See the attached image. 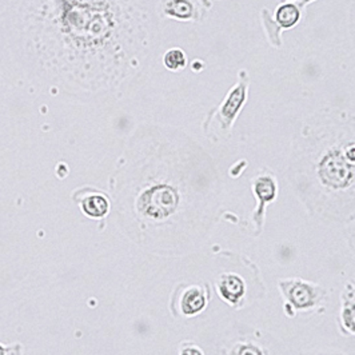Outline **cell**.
Returning a JSON list of instances; mask_svg holds the SVG:
<instances>
[{
    "instance_id": "6da1fadb",
    "label": "cell",
    "mask_w": 355,
    "mask_h": 355,
    "mask_svg": "<svg viewBox=\"0 0 355 355\" xmlns=\"http://www.w3.org/2000/svg\"><path fill=\"white\" fill-rule=\"evenodd\" d=\"M288 179L310 213L355 220V115L337 110L310 116L293 143Z\"/></svg>"
},
{
    "instance_id": "7a4b0ae2",
    "label": "cell",
    "mask_w": 355,
    "mask_h": 355,
    "mask_svg": "<svg viewBox=\"0 0 355 355\" xmlns=\"http://www.w3.org/2000/svg\"><path fill=\"white\" fill-rule=\"evenodd\" d=\"M249 89V73L246 70H241L238 72L236 83L229 89L223 102L209 114L203 128L207 130L211 125H218L216 137H222L223 139H226L230 135L232 125L248 102Z\"/></svg>"
},
{
    "instance_id": "3957f363",
    "label": "cell",
    "mask_w": 355,
    "mask_h": 355,
    "mask_svg": "<svg viewBox=\"0 0 355 355\" xmlns=\"http://www.w3.org/2000/svg\"><path fill=\"white\" fill-rule=\"evenodd\" d=\"M279 290L284 295L286 306H290V311H313L320 307L326 298V290L320 284H311L303 279H282L279 281Z\"/></svg>"
},
{
    "instance_id": "277c9868",
    "label": "cell",
    "mask_w": 355,
    "mask_h": 355,
    "mask_svg": "<svg viewBox=\"0 0 355 355\" xmlns=\"http://www.w3.org/2000/svg\"><path fill=\"white\" fill-rule=\"evenodd\" d=\"M310 1L313 0H302L298 4L284 3L277 8L274 19L267 17L266 12L263 11L262 14L263 26L266 30L267 37L272 46L275 47L281 46V30H288L295 27L302 17L303 7L307 6Z\"/></svg>"
},
{
    "instance_id": "5b68a950",
    "label": "cell",
    "mask_w": 355,
    "mask_h": 355,
    "mask_svg": "<svg viewBox=\"0 0 355 355\" xmlns=\"http://www.w3.org/2000/svg\"><path fill=\"white\" fill-rule=\"evenodd\" d=\"M251 190L257 198V207L252 213V220L261 232L265 223L267 205L272 203L278 196L277 178L271 171H262L251 179Z\"/></svg>"
},
{
    "instance_id": "8992f818",
    "label": "cell",
    "mask_w": 355,
    "mask_h": 355,
    "mask_svg": "<svg viewBox=\"0 0 355 355\" xmlns=\"http://www.w3.org/2000/svg\"><path fill=\"white\" fill-rule=\"evenodd\" d=\"M175 303H178V310L186 315L193 317L202 313L210 301V290L209 286L200 284H191L186 286L182 291H179L175 297Z\"/></svg>"
},
{
    "instance_id": "52a82bcc",
    "label": "cell",
    "mask_w": 355,
    "mask_h": 355,
    "mask_svg": "<svg viewBox=\"0 0 355 355\" xmlns=\"http://www.w3.org/2000/svg\"><path fill=\"white\" fill-rule=\"evenodd\" d=\"M216 288L220 298L231 306L236 307L246 294V284L243 278L235 272H223L216 281Z\"/></svg>"
},
{
    "instance_id": "ba28073f",
    "label": "cell",
    "mask_w": 355,
    "mask_h": 355,
    "mask_svg": "<svg viewBox=\"0 0 355 355\" xmlns=\"http://www.w3.org/2000/svg\"><path fill=\"white\" fill-rule=\"evenodd\" d=\"M340 324L345 333L355 336V282L350 281L346 284V290L342 295L340 307Z\"/></svg>"
},
{
    "instance_id": "9c48e42d",
    "label": "cell",
    "mask_w": 355,
    "mask_h": 355,
    "mask_svg": "<svg viewBox=\"0 0 355 355\" xmlns=\"http://www.w3.org/2000/svg\"><path fill=\"white\" fill-rule=\"evenodd\" d=\"M196 7L190 0H170L166 6V14L171 18L187 20L196 18Z\"/></svg>"
},
{
    "instance_id": "30bf717a",
    "label": "cell",
    "mask_w": 355,
    "mask_h": 355,
    "mask_svg": "<svg viewBox=\"0 0 355 355\" xmlns=\"http://www.w3.org/2000/svg\"><path fill=\"white\" fill-rule=\"evenodd\" d=\"M83 211L91 218H102L108 213V200L105 196H87L82 203Z\"/></svg>"
},
{
    "instance_id": "8fae6325",
    "label": "cell",
    "mask_w": 355,
    "mask_h": 355,
    "mask_svg": "<svg viewBox=\"0 0 355 355\" xmlns=\"http://www.w3.org/2000/svg\"><path fill=\"white\" fill-rule=\"evenodd\" d=\"M163 63L170 71H179L186 67L187 58H186V53H183L180 49H171L164 53Z\"/></svg>"
},
{
    "instance_id": "7c38bea8",
    "label": "cell",
    "mask_w": 355,
    "mask_h": 355,
    "mask_svg": "<svg viewBox=\"0 0 355 355\" xmlns=\"http://www.w3.org/2000/svg\"><path fill=\"white\" fill-rule=\"evenodd\" d=\"M235 355H263L262 350L255 345H241Z\"/></svg>"
},
{
    "instance_id": "4fadbf2b",
    "label": "cell",
    "mask_w": 355,
    "mask_h": 355,
    "mask_svg": "<svg viewBox=\"0 0 355 355\" xmlns=\"http://www.w3.org/2000/svg\"><path fill=\"white\" fill-rule=\"evenodd\" d=\"M179 355H205L203 352L193 343H184L182 345L180 350H179Z\"/></svg>"
},
{
    "instance_id": "5bb4252c",
    "label": "cell",
    "mask_w": 355,
    "mask_h": 355,
    "mask_svg": "<svg viewBox=\"0 0 355 355\" xmlns=\"http://www.w3.org/2000/svg\"><path fill=\"white\" fill-rule=\"evenodd\" d=\"M0 355H6V350L0 346Z\"/></svg>"
},
{
    "instance_id": "9a60e30c",
    "label": "cell",
    "mask_w": 355,
    "mask_h": 355,
    "mask_svg": "<svg viewBox=\"0 0 355 355\" xmlns=\"http://www.w3.org/2000/svg\"><path fill=\"white\" fill-rule=\"evenodd\" d=\"M287 1H293V0H287Z\"/></svg>"
}]
</instances>
